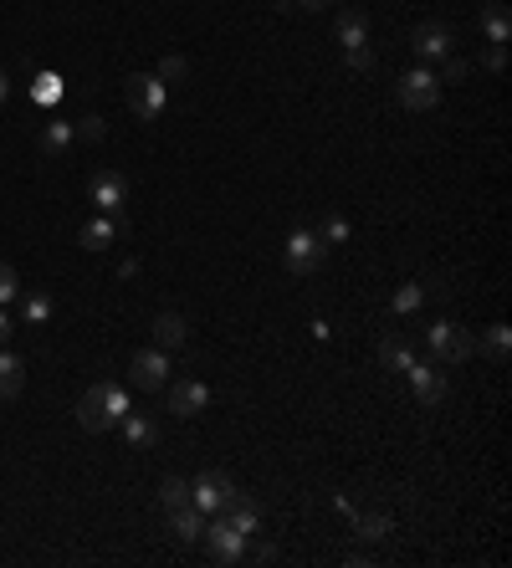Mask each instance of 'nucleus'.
Instances as JSON below:
<instances>
[{"label":"nucleus","mask_w":512,"mask_h":568,"mask_svg":"<svg viewBox=\"0 0 512 568\" xmlns=\"http://www.w3.org/2000/svg\"><path fill=\"white\" fill-rule=\"evenodd\" d=\"M123 415H128V395H123L118 384H93L88 395L77 400V425L93 430V435L108 430V425H118Z\"/></svg>","instance_id":"obj_1"},{"label":"nucleus","mask_w":512,"mask_h":568,"mask_svg":"<svg viewBox=\"0 0 512 568\" xmlns=\"http://www.w3.org/2000/svg\"><path fill=\"white\" fill-rule=\"evenodd\" d=\"M323 256H328V246L318 241L313 226H297V231L287 236V246H282V261H287L292 277H313V272L323 267Z\"/></svg>","instance_id":"obj_2"},{"label":"nucleus","mask_w":512,"mask_h":568,"mask_svg":"<svg viewBox=\"0 0 512 568\" xmlns=\"http://www.w3.org/2000/svg\"><path fill=\"white\" fill-rule=\"evenodd\" d=\"M425 343H431V354H436L441 364H466V359L477 354V338L466 333L461 323H446V318L425 328Z\"/></svg>","instance_id":"obj_3"},{"label":"nucleus","mask_w":512,"mask_h":568,"mask_svg":"<svg viewBox=\"0 0 512 568\" xmlns=\"http://www.w3.org/2000/svg\"><path fill=\"white\" fill-rule=\"evenodd\" d=\"M395 98H400V108H410V113H431V108L441 103V77H436L431 67H415V72L400 77Z\"/></svg>","instance_id":"obj_4"},{"label":"nucleus","mask_w":512,"mask_h":568,"mask_svg":"<svg viewBox=\"0 0 512 568\" xmlns=\"http://www.w3.org/2000/svg\"><path fill=\"white\" fill-rule=\"evenodd\" d=\"M123 98L144 123H154L164 113V82L154 72H134V77H123Z\"/></svg>","instance_id":"obj_5"},{"label":"nucleus","mask_w":512,"mask_h":568,"mask_svg":"<svg viewBox=\"0 0 512 568\" xmlns=\"http://www.w3.org/2000/svg\"><path fill=\"white\" fill-rule=\"evenodd\" d=\"M200 538L210 543V558H216V563H241V558H246V533L236 528L226 512H221L216 522H205Z\"/></svg>","instance_id":"obj_6"},{"label":"nucleus","mask_w":512,"mask_h":568,"mask_svg":"<svg viewBox=\"0 0 512 568\" xmlns=\"http://www.w3.org/2000/svg\"><path fill=\"white\" fill-rule=\"evenodd\" d=\"M405 374H410V384H415V400H420L425 410H436V405L451 395V384H446V369H441V359H415Z\"/></svg>","instance_id":"obj_7"},{"label":"nucleus","mask_w":512,"mask_h":568,"mask_svg":"<svg viewBox=\"0 0 512 568\" xmlns=\"http://www.w3.org/2000/svg\"><path fill=\"white\" fill-rule=\"evenodd\" d=\"M231 492H236V482H231L226 471H205V476H195V482H190V502L200 512H221L231 502Z\"/></svg>","instance_id":"obj_8"},{"label":"nucleus","mask_w":512,"mask_h":568,"mask_svg":"<svg viewBox=\"0 0 512 568\" xmlns=\"http://www.w3.org/2000/svg\"><path fill=\"white\" fill-rule=\"evenodd\" d=\"M128 379H134V389H164V384H169L164 348H139L134 364H128Z\"/></svg>","instance_id":"obj_9"},{"label":"nucleus","mask_w":512,"mask_h":568,"mask_svg":"<svg viewBox=\"0 0 512 568\" xmlns=\"http://www.w3.org/2000/svg\"><path fill=\"white\" fill-rule=\"evenodd\" d=\"M88 200H93L103 215H118L123 200H128V180H123V174H113V169H98L93 180H88Z\"/></svg>","instance_id":"obj_10"},{"label":"nucleus","mask_w":512,"mask_h":568,"mask_svg":"<svg viewBox=\"0 0 512 568\" xmlns=\"http://www.w3.org/2000/svg\"><path fill=\"white\" fill-rule=\"evenodd\" d=\"M410 47H415V57H420V62H441V57H451V26H436V21L415 26Z\"/></svg>","instance_id":"obj_11"},{"label":"nucleus","mask_w":512,"mask_h":568,"mask_svg":"<svg viewBox=\"0 0 512 568\" xmlns=\"http://www.w3.org/2000/svg\"><path fill=\"white\" fill-rule=\"evenodd\" d=\"M210 405V389L200 384V379H180V384H169V410H175V415H200Z\"/></svg>","instance_id":"obj_12"},{"label":"nucleus","mask_w":512,"mask_h":568,"mask_svg":"<svg viewBox=\"0 0 512 568\" xmlns=\"http://www.w3.org/2000/svg\"><path fill=\"white\" fill-rule=\"evenodd\" d=\"M128 226H123V215H98V221H88V226H82V246H88V251H108L118 236H123Z\"/></svg>","instance_id":"obj_13"},{"label":"nucleus","mask_w":512,"mask_h":568,"mask_svg":"<svg viewBox=\"0 0 512 568\" xmlns=\"http://www.w3.org/2000/svg\"><path fill=\"white\" fill-rule=\"evenodd\" d=\"M221 512L236 522V528H241L246 538H251L256 528H262V502H256V497H246V492H231V502H226Z\"/></svg>","instance_id":"obj_14"},{"label":"nucleus","mask_w":512,"mask_h":568,"mask_svg":"<svg viewBox=\"0 0 512 568\" xmlns=\"http://www.w3.org/2000/svg\"><path fill=\"white\" fill-rule=\"evenodd\" d=\"M21 389H26V364L11 354V348H0V400H21Z\"/></svg>","instance_id":"obj_15"},{"label":"nucleus","mask_w":512,"mask_h":568,"mask_svg":"<svg viewBox=\"0 0 512 568\" xmlns=\"http://www.w3.org/2000/svg\"><path fill=\"white\" fill-rule=\"evenodd\" d=\"M482 31H487L492 47H507V36H512V16H507L502 0H487V6H482Z\"/></svg>","instance_id":"obj_16"},{"label":"nucleus","mask_w":512,"mask_h":568,"mask_svg":"<svg viewBox=\"0 0 512 568\" xmlns=\"http://www.w3.org/2000/svg\"><path fill=\"white\" fill-rule=\"evenodd\" d=\"M72 139H77L72 123H67V118H52L47 128H41V154H47V159H62V154L72 149Z\"/></svg>","instance_id":"obj_17"},{"label":"nucleus","mask_w":512,"mask_h":568,"mask_svg":"<svg viewBox=\"0 0 512 568\" xmlns=\"http://www.w3.org/2000/svg\"><path fill=\"white\" fill-rule=\"evenodd\" d=\"M169 528H175V538L195 543V538L205 533V512H200L195 502H185V507H175V512H169Z\"/></svg>","instance_id":"obj_18"},{"label":"nucleus","mask_w":512,"mask_h":568,"mask_svg":"<svg viewBox=\"0 0 512 568\" xmlns=\"http://www.w3.org/2000/svg\"><path fill=\"white\" fill-rule=\"evenodd\" d=\"M333 36L344 41V47H359V41L369 36V16H364V11H338V21H333Z\"/></svg>","instance_id":"obj_19"},{"label":"nucleus","mask_w":512,"mask_h":568,"mask_svg":"<svg viewBox=\"0 0 512 568\" xmlns=\"http://www.w3.org/2000/svg\"><path fill=\"white\" fill-rule=\"evenodd\" d=\"M118 425H123V441H128V446H154V441H159V430H154L149 415H134V410H128Z\"/></svg>","instance_id":"obj_20"},{"label":"nucleus","mask_w":512,"mask_h":568,"mask_svg":"<svg viewBox=\"0 0 512 568\" xmlns=\"http://www.w3.org/2000/svg\"><path fill=\"white\" fill-rule=\"evenodd\" d=\"M185 343V318L180 313H159L154 318V348H180Z\"/></svg>","instance_id":"obj_21"},{"label":"nucleus","mask_w":512,"mask_h":568,"mask_svg":"<svg viewBox=\"0 0 512 568\" xmlns=\"http://www.w3.org/2000/svg\"><path fill=\"white\" fill-rule=\"evenodd\" d=\"M354 533L364 543H379V538H390V517L384 512H354Z\"/></svg>","instance_id":"obj_22"},{"label":"nucleus","mask_w":512,"mask_h":568,"mask_svg":"<svg viewBox=\"0 0 512 568\" xmlns=\"http://www.w3.org/2000/svg\"><path fill=\"white\" fill-rule=\"evenodd\" d=\"M185 502H190V482H185V476H164V482H159V507L175 512Z\"/></svg>","instance_id":"obj_23"},{"label":"nucleus","mask_w":512,"mask_h":568,"mask_svg":"<svg viewBox=\"0 0 512 568\" xmlns=\"http://www.w3.org/2000/svg\"><path fill=\"white\" fill-rule=\"evenodd\" d=\"M482 348H487V359H492V364H507L512 328H507V323H492V328H487V338H482Z\"/></svg>","instance_id":"obj_24"},{"label":"nucleus","mask_w":512,"mask_h":568,"mask_svg":"<svg viewBox=\"0 0 512 568\" xmlns=\"http://www.w3.org/2000/svg\"><path fill=\"white\" fill-rule=\"evenodd\" d=\"M379 359L390 364V369H410V364H415V354H410L405 338H384V343H379Z\"/></svg>","instance_id":"obj_25"},{"label":"nucleus","mask_w":512,"mask_h":568,"mask_svg":"<svg viewBox=\"0 0 512 568\" xmlns=\"http://www.w3.org/2000/svg\"><path fill=\"white\" fill-rule=\"evenodd\" d=\"M21 318L36 328V323H47L52 318V297L47 292H31V297H21Z\"/></svg>","instance_id":"obj_26"},{"label":"nucleus","mask_w":512,"mask_h":568,"mask_svg":"<svg viewBox=\"0 0 512 568\" xmlns=\"http://www.w3.org/2000/svg\"><path fill=\"white\" fill-rule=\"evenodd\" d=\"M318 241L323 246H344L349 241V221H344V215H328V221L318 226Z\"/></svg>","instance_id":"obj_27"},{"label":"nucleus","mask_w":512,"mask_h":568,"mask_svg":"<svg viewBox=\"0 0 512 568\" xmlns=\"http://www.w3.org/2000/svg\"><path fill=\"white\" fill-rule=\"evenodd\" d=\"M72 134H77L82 144H103V118H98V113H88V118H77V123H72Z\"/></svg>","instance_id":"obj_28"},{"label":"nucleus","mask_w":512,"mask_h":568,"mask_svg":"<svg viewBox=\"0 0 512 568\" xmlns=\"http://www.w3.org/2000/svg\"><path fill=\"white\" fill-rule=\"evenodd\" d=\"M420 302H425V287H420V282H410V287H400V292H395V313L405 318V313H415V308H420Z\"/></svg>","instance_id":"obj_29"},{"label":"nucleus","mask_w":512,"mask_h":568,"mask_svg":"<svg viewBox=\"0 0 512 568\" xmlns=\"http://www.w3.org/2000/svg\"><path fill=\"white\" fill-rule=\"evenodd\" d=\"M154 77H159V82H185V77H190V62H185V57H164Z\"/></svg>","instance_id":"obj_30"},{"label":"nucleus","mask_w":512,"mask_h":568,"mask_svg":"<svg viewBox=\"0 0 512 568\" xmlns=\"http://www.w3.org/2000/svg\"><path fill=\"white\" fill-rule=\"evenodd\" d=\"M344 67H349V72H369V67H374V52L364 47V41H359V47H344Z\"/></svg>","instance_id":"obj_31"},{"label":"nucleus","mask_w":512,"mask_h":568,"mask_svg":"<svg viewBox=\"0 0 512 568\" xmlns=\"http://www.w3.org/2000/svg\"><path fill=\"white\" fill-rule=\"evenodd\" d=\"M21 292V282H16V267H11V261H0V302H11Z\"/></svg>","instance_id":"obj_32"},{"label":"nucleus","mask_w":512,"mask_h":568,"mask_svg":"<svg viewBox=\"0 0 512 568\" xmlns=\"http://www.w3.org/2000/svg\"><path fill=\"white\" fill-rule=\"evenodd\" d=\"M436 77H446V82H461V77H466V62H461V57H441V72H436Z\"/></svg>","instance_id":"obj_33"},{"label":"nucleus","mask_w":512,"mask_h":568,"mask_svg":"<svg viewBox=\"0 0 512 568\" xmlns=\"http://www.w3.org/2000/svg\"><path fill=\"white\" fill-rule=\"evenodd\" d=\"M57 93H62V87H57V77H52V72L36 82V98H41V103H57Z\"/></svg>","instance_id":"obj_34"},{"label":"nucleus","mask_w":512,"mask_h":568,"mask_svg":"<svg viewBox=\"0 0 512 568\" xmlns=\"http://www.w3.org/2000/svg\"><path fill=\"white\" fill-rule=\"evenodd\" d=\"M502 67H507V47H492L487 52V72H502Z\"/></svg>","instance_id":"obj_35"},{"label":"nucleus","mask_w":512,"mask_h":568,"mask_svg":"<svg viewBox=\"0 0 512 568\" xmlns=\"http://www.w3.org/2000/svg\"><path fill=\"white\" fill-rule=\"evenodd\" d=\"M11 333H16V328H11V313H0V348L11 343Z\"/></svg>","instance_id":"obj_36"},{"label":"nucleus","mask_w":512,"mask_h":568,"mask_svg":"<svg viewBox=\"0 0 512 568\" xmlns=\"http://www.w3.org/2000/svg\"><path fill=\"white\" fill-rule=\"evenodd\" d=\"M292 6H303V11H323V6H333V0H292Z\"/></svg>","instance_id":"obj_37"},{"label":"nucleus","mask_w":512,"mask_h":568,"mask_svg":"<svg viewBox=\"0 0 512 568\" xmlns=\"http://www.w3.org/2000/svg\"><path fill=\"white\" fill-rule=\"evenodd\" d=\"M0 98H6V72H0Z\"/></svg>","instance_id":"obj_38"}]
</instances>
